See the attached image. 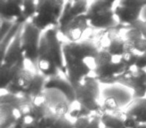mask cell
I'll list each match as a JSON object with an SVG mask.
<instances>
[{
	"mask_svg": "<svg viewBox=\"0 0 146 128\" xmlns=\"http://www.w3.org/2000/svg\"><path fill=\"white\" fill-rule=\"evenodd\" d=\"M145 54H146V53H145Z\"/></svg>",
	"mask_w": 146,
	"mask_h": 128,
	"instance_id": "e575fe53",
	"label": "cell"
},
{
	"mask_svg": "<svg viewBox=\"0 0 146 128\" xmlns=\"http://www.w3.org/2000/svg\"><path fill=\"white\" fill-rule=\"evenodd\" d=\"M90 27L94 29H113L119 25L114 13V7L102 0H94L85 14Z\"/></svg>",
	"mask_w": 146,
	"mask_h": 128,
	"instance_id": "277c9868",
	"label": "cell"
},
{
	"mask_svg": "<svg viewBox=\"0 0 146 128\" xmlns=\"http://www.w3.org/2000/svg\"><path fill=\"white\" fill-rule=\"evenodd\" d=\"M35 75L36 73L31 72L30 70L26 69V68H22L18 71L16 76L13 79V83L22 91V93H26L29 89H30L31 85L33 84L35 79Z\"/></svg>",
	"mask_w": 146,
	"mask_h": 128,
	"instance_id": "ac0fdd59",
	"label": "cell"
},
{
	"mask_svg": "<svg viewBox=\"0 0 146 128\" xmlns=\"http://www.w3.org/2000/svg\"><path fill=\"white\" fill-rule=\"evenodd\" d=\"M99 51L98 46L91 40L63 43L65 75L74 88L93 75L95 58Z\"/></svg>",
	"mask_w": 146,
	"mask_h": 128,
	"instance_id": "6da1fadb",
	"label": "cell"
},
{
	"mask_svg": "<svg viewBox=\"0 0 146 128\" xmlns=\"http://www.w3.org/2000/svg\"><path fill=\"white\" fill-rule=\"evenodd\" d=\"M20 66H3L1 65V88L4 89L9 83L13 81L14 77L20 69Z\"/></svg>",
	"mask_w": 146,
	"mask_h": 128,
	"instance_id": "7402d4cb",
	"label": "cell"
},
{
	"mask_svg": "<svg viewBox=\"0 0 146 128\" xmlns=\"http://www.w3.org/2000/svg\"><path fill=\"white\" fill-rule=\"evenodd\" d=\"M23 128H39V126L36 123H33V124H29V125H25Z\"/></svg>",
	"mask_w": 146,
	"mask_h": 128,
	"instance_id": "d6a6232c",
	"label": "cell"
},
{
	"mask_svg": "<svg viewBox=\"0 0 146 128\" xmlns=\"http://www.w3.org/2000/svg\"><path fill=\"white\" fill-rule=\"evenodd\" d=\"M114 13L119 24L123 26H130L139 20L141 16V10L127 8L119 4H116L114 6Z\"/></svg>",
	"mask_w": 146,
	"mask_h": 128,
	"instance_id": "2e32d148",
	"label": "cell"
},
{
	"mask_svg": "<svg viewBox=\"0 0 146 128\" xmlns=\"http://www.w3.org/2000/svg\"><path fill=\"white\" fill-rule=\"evenodd\" d=\"M102 1H104L105 3H107V4L111 5V6H113V7L119 2V0H102Z\"/></svg>",
	"mask_w": 146,
	"mask_h": 128,
	"instance_id": "1f68e13d",
	"label": "cell"
},
{
	"mask_svg": "<svg viewBox=\"0 0 146 128\" xmlns=\"http://www.w3.org/2000/svg\"><path fill=\"white\" fill-rule=\"evenodd\" d=\"M66 0H37L36 13L30 22L42 32L58 27Z\"/></svg>",
	"mask_w": 146,
	"mask_h": 128,
	"instance_id": "3957f363",
	"label": "cell"
},
{
	"mask_svg": "<svg viewBox=\"0 0 146 128\" xmlns=\"http://www.w3.org/2000/svg\"><path fill=\"white\" fill-rule=\"evenodd\" d=\"M124 113H107L104 112L100 115V120L103 127L106 128H126L124 125Z\"/></svg>",
	"mask_w": 146,
	"mask_h": 128,
	"instance_id": "ffe728a7",
	"label": "cell"
},
{
	"mask_svg": "<svg viewBox=\"0 0 146 128\" xmlns=\"http://www.w3.org/2000/svg\"><path fill=\"white\" fill-rule=\"evenodd\" d=\"M89 27L90 25L85 15H80L73 19L64 29L59 31V33L69 42H76L81 40L82 36Z\"/></svg>",
	"mask_w": 146,
	"mask_h": 128,
	"instance_id": "7c38bea8",
	"label": "cell"
},
{
	"mask_svg": "<svg viewBox=\"0 0 146 128\" xmlns=\"http://www.w3.org/2000/svg\"><path fill=\"white\" fill-rule=\"evenodd\" d=\"M99 82L93 75L86 78L75 87V99L77 103L84 106L93 114L101 115L102 105L99 103Z\"/></svg>",
	"mask_w": 146,
	"mask_h": 128,
	"instance_id": "5b68a950",
	"label": "cell"
},
{
	"mask_svg": "<svg viewBox=\"0 0 146 128\" xmlns=\"http://www.w3.org/2000/svg\"><path fill=\"white\" fill-rule=\"evenodd\" d=\"M101 120H100V115L98 114H92V117L90 122L85 128H103L101 127Z\"/></svg>",
	"mask_w": 146,
	"mask_h": 128,
	"instance_id": "f1b7e54d",
	"label": "cell"
},
{
	"mask_svg": "<svg viewBox=\"0 0 146 128\" xmlns=\"http://www.w3.org/2000/svg\"><path fill=\"white\" fill-rule=\"evenodd\" d=\"M140 19H141L142 21H144V22L146 23V5L143 7V9H142V11H141V16H140Z\"/></svg>",
	"mask_w": 146,
	"mask_h": 128,
	"instance_id": "4dcf8cb0",
	"label": "cell"
},
{
	"mask_svg": "<svg viewBox=\"0 0 146 128\" xmlns=\"http://www.w3.org/2000/svg\"><path fill=\"white\" fill-rule=\"evenodd\" d=\"M70 105L71 104L66 99L60 100L52 105V111L57 118L66 117L69 113V110H70Z\"/></svg>",
	"mask_w": 146,
	"mask_h": 128,
	"instance_id": "603a6c76",
	"label": "cell"
},
{
	"mask_svg": "<svg viewBox=\"0 0 146 128\" xmlns=\"http://www.w3.org/2000/svg\"><path fill=\"white\" fill-rule=\"evenodd\" d=\"M136 128H146V123H140Z\"/></svg>",
	"mask_w": 146,
	"mask_h": 128,
	"instance_id": "836d02e7",
	"label": "cell"
},
{
	"mask_svg": "<svg viewBox=\"0 0 146 128\" xmlns=\"http://www.w3.org/2000/svg\"><path fill=\"white\" fill-rule=\"evenodd\" d=\"M119 82L133 90L135 99L146 97V69L132 68L126 72Z\"/></svg>",
	"mask_w": 146,
	"mask_h": 128,
	"instance_id": "ba28073f",
	"label": "cell"
},
{
	"mask_svg": "<svg viewBox=\"0 0 146 128\" xmlns=\"http://www.w3.org/2000/svg\"><path fill=\"white\" fill-rule=\"evenodd\" d=\"M44 89H55L63 94L65 99L72 105L75 103V88L70 83L68 79H63L60 76L48 78V81H46L44 85Z\"/></svg>",
	"mask_w": 146,
	"mask_h": 128,
	"instance_id": "4fadbf2b",
	"label": "cell"
},
{
	"mask_svg": "<svg viewBox=\"0 0 146 128\" xmlns=\"http://www.w3.org/2000/svg\"><path fill=\"white\" fill-rule=\"evenodd\" d=\"M42 33V31L37 28L34 24H32L30 21L23 24L21 28V51L25 60L29 61L35 67L38 59L39 45Z\"/></svg>",
	"mask_w": 146,
	"mask_h": 128,
	"instance_id": "8992f818",
	"label": "cell"
},
{
	"mask_svg": "<svg viewBox=\"0 0 146 128\" xmlns=\"http://www.w3.org/2000/svg\"><path fill=\"white\" fill-rule=\"evenodd\" d=\"M24 0H1L0 16L1 19L17 22L22 15V6Z\"/></svg>",
	"mask_w": 146,
	"mask_h": 128,
	"instance_id": "9a60e30c",
	"label": "cell"
},
{
	"mask_svg": "<svg viewBox=\"0 0 146 128\" xmlns=\"http://www.w3.org/2000/svg\"><path fill=\"white\" fill-rule=\"evenodd\" d=\"M22 28V27H21ZM21 28L16 33L11 40V43L7 46V49L2 53V62L1 65L3 66H20L24 67L25 59L21 51V40L20 33Z\"/></svg>",
	"mask_w": 146,
	"mask_h": 128,
	"instance_id": "8fae6325",
	"label": "cell"
},
{
	"mask_svg": "<svg viewBox=\"0 0 146 128\" xmlns=\"http://www.w3.org/2000/svg\"><path fill=\"white\" fill-rule=\"evenodd\" d=\"M75 104H76L75 106H73V107L70 108V110H69L68 116L70 119L76 120V119H79V118H81V117L90 116L93 114L90 110H88L87 108H85L84 106L80 105V104L77 103V102H75Z\"/></svg>",
	"mask_w": 146,
	"mask_h": 128,
	"instance_id": "cb8c5ba5",
	"label": "cell"
},
{
	"mask_svg": "<svg viewBox=\"0 0 146 128\" xmlns=\"http://www.w3.org/2000/svg\"><path fill=\"white\" fill-rule=\"evenodd\" d=\"M89 8L88 0H66L62 15L59 20L58 30L64 29L71 21L80 15H85Z\"/></svg>",
	"mask_w": 146,
	"mask_h": 128,
	"instance_id": "30bf717a",
	"label": "cell"
},
{
	"mask_svg": "<svg viewBox=\"0 0 146 128\" xmlns=\"http://www.w3.org/2000/svg\"><path fill=\"white\" fill-rule=\"evenodd\" d=\"M59 30L58 27L49 28L43 32L45 40L47 43L48 51L52 57L53 61L62 73L65 74V62L64 55H63V43H61L59 39Z\"/></svg>",
	"mask_w": 146,
	"mask_h": 128,
	"instance_id": "52a82bcc",
	"label": "cell"
},
{
	"mask_svg": "<svg viewBox=\"0 0 146 128\" xmlns=\"http://www.w3.org/2000/svg\"><path fill=\"white\" fill-rule=\"evenodd\" d=\"M128 69L121 61V56H113L108 51L100 49L95 58L93 76L99 83L114 84L122 79Z\"/></svg>",
	"mask_w": 146,
	"mask_h": 128,
	"instance_id": "7a4b0ae2",
	"label": "cell"
},
{
	"mask_svg": "<svg viewBox=\"0 0 146 128\" xmlns=\"http://www.w3.org/2000/svg\"><path fill=\"white\" fill-rule=\"evenodd\" d=\"M101 105H102V111H103V113L104 112H107V113H117L118 109H119L118 101L113 96L106 97Z\"/></svg>",
	"mask_w": 146,
	"mask_h": 128,
	"instance_id": "484cf974",
	"label": "cell"
},
{
	"mask_svg": "<svg viewBox=\"0 0 146 128\" xmlns=\"http://www.w3.org/2000/svg\"><path fill=\"white\" fill-rule=\"evenodd\" d=\"M50 128H74V125H73V121H71L69 118L62 117L56 118Z\"/></svg>",
	"mask_w": 146,
	"mask_h": 128,
	"instance_id": "4316f807",
	"label": "cell"
},
{
	"mask_svg": "<svg viewBox=\"0 0 146 128\" xmlns=\"http://www.w3.org/2000/svg\"><path fill=\"white\" fill-rule=\"evenodd\" d=\"M36 8L37 0H24L22 6V15L16 23L23 25L26 22H29L36 13Z\"/></svg>",
	"mask_w": 146,
	"mask_h": 128,
	"instance_id": "44dd1931",
	"label": "cell"
},
{
	"mask_svg": "<svg viewBox=\"0 0 146 128\" xmlns=\"http://www.w3.org/2000/svg\"><path fill=\"white\" fill-rule=\"evenodd\" d=\"M139 55L140 54H137V53H135L134 51L128 49V50L121 56V61L124 65L126 66V68H127L128 70H130V69H132V68H135L136 62H137Z\"/></svg>",
	"mask_w": 146,
	"mask_h": 128,
	"instance_id": "d4e9b609",
	"label": "cell"
},
{
	"mask_svg": "<svg viewBox=\"0 0 146 128\" xmlns=\"http://www.w3.org/2000/svg\"><path fill=\"white\" fill-rule=\"evenodd\" d=\"M125 113L133 116L139 123H146V97L136 99Z\"/></svg>",
	"mask_w": 146,
	"mask_h": 128,
	"instance_id": "d6986e66",
	"label": "cell"
},
{
	"mask_svg": "<svg viewBox=\"0 0 146 128\" xmlns=\"http://www.w3.org/2000/svg\"><path fill=\"white\" fill-rule=\"evenodd\" d=\"M135 67L139 68V69H146V54L145 53L139 55Z\"/></svg>",
	"mask_w": 146,
	"mask_h": 128,
	"instance_id": "f546056e",
	"label": "cell"
},
{
	"mask_svg": "<svg viewBox=\"0 0 146 128\" xmlns=\"http://www.w3.org/2000/svg\"><path fill=\"white\" fill-rule=\"evenodd\" d=\"M36 68L39 71V73L44 75L46 78L55 77V76L58 75V72L60 71L56 66V64L54 63V61H53L50 53H49L47 43L44 36H43V33L40 39Z\"/></svg>",
	"mask_w": 146,
	"mask_h": 128,
	"instance_id": "9c48e42d",
	"label": "cell"
},
{
	"mask_svg": "<svg viewBox=\"0 0 146 128\" xmlns=\"http://www.w3.org/2000/svg\"><path fill=\"white\" fill-rule=\"evenodd\" d=\"M123 119H124V125H125L126 128H136L140 124L133 116L129 115L127 113H124Z\"/></svg>",
	"mask_w": 146,
	"mask_h": 128,
	"instance_id": "83f0119b",
	"label": "cell"
},
{
	"mask_svg": "<svg viewBox=\"0 0 146 128\" xmlns=\"http://www.w3.org/2000/svg\"><path fill=\"white\" fill-rule=\"evenodd\" d=\"M103 49L108 51L113 56H122L128 50V47L124 37L122 38L116 33H110L108 42L103 46Z\"/></svg>",
	"mask_w": 146,
	"mask_h": 128,
	"instance_id": "e0dca14e",
	"label": "cell"
},
{
	"mask_svg": "<svg viewBox=\"0 0 146 128\" xmlns=\"http://www.w3.org/2000/svg\"><path fill=\"white\" fill-rule=\"evenodd\" d=\"M127 30L124 33V39L127 43L128 49L137 54L146 53V38L142 32L134 26H123Z\"/></svg>",
	"mask_w": 146,
	"mask_h": 128,
	"instance_id": "5bb4252c",
	"label": "cell"
}]
</instances>
